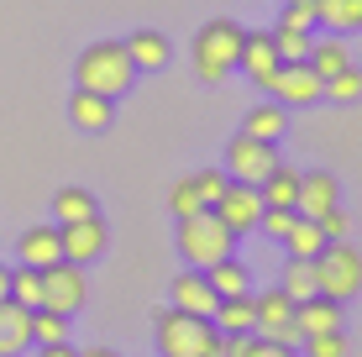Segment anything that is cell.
<instances>
[{
    "label": "cell",
    "instance_id": "6da1fadb",
    "mask_svg": "<svg viewBox=\"0 0 362 357\" xmlns=\"http://www.w3.org/2000/svg\"><path fill=\"white\" fill-rule=\"evenodd\" d=\"M136 79L132 69V53L127 42H90L79 58H74V84L90 95H105V100H116V95H127Z\"/></svg>",
    "mask_w": 362,
    "mask_h": 357
},
{
    "label": "cell",
    "instance_id": "7a4b0ae2",
    "mask_svg": "<svg viewBox=\"0 0 362 357\" xmlns=\"http://www.w3.org/2000/svg\"><path fill=\"white\" fill-rule=\"evenodd\" d=\"M153 336H158V352H163V357H221L216 321H205V315H184V310H173V305L158 315Z\"/></svg>",
    "mask_w": 362,
    "mask_h": 357
},
{
    "label": "cell",
    "instance_id": "3957f363",
    "mask_svg": "<svg viewBox=\"0 0 362 357\" xmlns=\"http://www.w3.org/2000/svg\"><path fill=\"white\" fill-rule=\"evenodd\" d=\"M242 32L247 27H236L231 16H216V21H205V27L194 32V42H189V58H194V74L205 84H221L226 74L236 69V53H242Z\"/></svg>",
    "mask_w": 362,
    "mask_h": 357
},
{
    "label": "cell",
    "instance_id": "277c9868",
    "mask_svg": "<svg viewBox=\"0 0 362 357\" xmlns=\"http://www.w3.org/2000/svg\"><path fill=\"white\" fill-rule=\"evenodd\" d=\"M231 247H236V237L216 221V211H194L179 221V257L189 268H199V274L210 263H221V257H231Z\"/></svg>",
    "mask_w": 362,
    "mask_h": 357
},
{
    "label": "cell",
    "instance_id": "5b68a950",
    "mask_svg": "<svg viewBox=\"0 0 362 357\" xmlns=\"http://www.w3.org/2000/svg\"><path fill=\"white\" fill-rule=\"evenodd\" d=\"M315 294H326V300L346 305L362 294V252L352 242H326L315 257Z\"/></svg>",
    "mask_w": 362,
    "mask_h": 357
},
{
    "label": "cell",
    "instance_id": "8992f818",
    "mask_svg": "<svg viewBox=\"0 0 362 357\" xmlns=\"http://www.w3.org/2000/svg\"><path fill=\"white\" fill-rule=\"evenodd\" d=\"M84 300H90V279H84V268H74V263H53V268H42V305H37V310L74 315Z\"/></svg>",
    "mask_w": 362,
    "mask_h": 357
},
{
    "label": "cell",
    "instance_id": "52a82bcc",
    "mask_svg": "<svg viewBox=\"0 0 362 357\" xmlns=\"http://www.w3.org/2000/svg\"><path fill=\"white\" fill-rule=\"evenodd\" d=\"M273 168H279L273 142H257V137H231L226 142V179L231 184H263Z\"/></svg>",
    "mask_w": 362,
    "mask_h": 357
},
{
    "label": "cell",
    "instance_id": "ba28073f",
    "mask_svg": "<svg viewBox=\"0 0 362 357\" xmlns=\"http://www.w3.org/2000/svg\"><path fill=\"white\" fill-rule=\"evenodd\" d=\"M252 321H257V336H268V341H284V347L305 341L299 326H294V300L284 289H263L257 294L252 300Z\"/></svg>",
    "mask_w": 362,
    "mask_h": 357
},
{
    "label": "cell",
    "instance_id": "9c48e42d",
    "mask_svg": "<svg viewBox=\"0 0 362 357\" xmlns=\"http://www.w3.org/2000/svg\"><path fill=\"white\" fill-rule=\"evenodd\" d=\"M210 211H216V221L231 237H242V231H252L257 221H263V194H257V184H226V194H221Z\"/></svg>",
    "mask_w": 362,
    "mask_h": 357
},
{
    "label": "cell",
    "instance_id": "30bf717a",
    "mask_svg": "<svg viewBox=\"0 0 362 357\" xmlns=\"http://www.w3.org/2000/svg\"><path fill=\"white\" fill-rule=\"evenodd\" d=\"M105 242H110V231H105V221H100V216H84V221H69V226H58L64 263H74V268L95 263V257L105 252Z\"/></svg>",
    "mask_w": 362,
    "mask_h": 357
},
{
    "label": "cell",
    "instance_id": "8fae6325",
    "mask_svg": "<svg viewBox=\"0 0 362 357\" xmlns=\"http://www.w3.org/2000/svg\"><path fill=\"white\" fill-rule=\"evenodd\" d=\"M320 90H326V84H320V74L310 64H279V74H273V84H268V95L284 110H289V105H315Z\"/></svg>",
    "mask_w": 362,
    "mask_h": 357
},
{
    "label": "cell",
    "instance_id": "7c38bea8",
    "mask_svg": "<svg viewBox=\"0 0 362 357\" xmlns=\"http://www.w3.org/2000/svg\"><path fill=\"white\" fill-rule=\"evenodd\" d=\"M236 69H242L247 79L257 84V90H268L273 74H279V47H273V32H242V53H236Z\"/></svg>",
    "mask_w": 362,
    "mask_h": 357
},
{
    "label": "cell",
    "instance_id": "4fadbf2b",
    "mask_svg": "<svg viewBox=\"0 0 362 357\" xmlns=\"http://www.w3.org/2000/svg\"><path fill=\"white\" fill-rule=\"evenodd\" d=\"M341 205V184H336V174H326V168H315V174H299V216L320 221L326 211H336Z\"/></svg>",
    "mask_w": 362,
    "mask_h": 357
},
{
    "label": "cell",
    "instance_id": "5bb4252c",
    "mask_svg": "<svg viewBox=\"0 0 362 357\" xmlns=\"http://www.w3.org/2000/svg\"><path fill=\"white\" fill-rule=\"evenodd\" d=\"M216 289H210V279L199 274V268H184L179 279H173V310H184V315H216Z\"/></svg>",
    "mask_w": 362,
    "mask_h": 357
},
{
    "label": "cell",
    "instance_id": "9a60e30c",
    "mask_svg": "<svg viewBox=\"0 0 362 357\" xmlns=\"http://www.w3.org/2000/svg\"><path fill=\"white\" fill-rule=\"evenodd\" d=\"M16 257L27 268H53L64 263V247H58V226H27L16 242Z\"/></svg>",
    "mask_w": 362,
    "mask_h": 357
},
{
    "label": "cell",
    "instance_id": "2e32d148",
    "mask_svg": "<svg viewBox=\"0 0 362 357\" xmlns=\"http://www.w3.org/2000/svg\"><path fill=\"white\" fill-rule=\"evenodd\" d=\"M32 347V310L16 300H0V357H16Z\"/></svg>",
    "mask_w": 362,
    "mask_h": 357
},
{
    "label": "cell",
    "instance_id": "e0dca14e",
    "mask_svg": "<svg viewBox=\"0 0 362 357\" xmlns=\"http://www.w3.org/2000/svg\"><path fill=\"white\" fill-rule=\"evenodd\" d=\"M341 310H346V305H336V300H326V294H315V300H299V305H294V326H299V336L341 331Z\"/></svg>",
    "mask_w": 362,
    "mask_h": 357
},
{
    "label": "cell",
    "instance_id": "ac0fdd59",
    "mask_svg": "<svg viewBox=\"0 0 362 357\" xmlns=\"http://www.w3.org/2000/svg\"><path fill=\"white\" fill-rule=\"evenodd\" d=\"M69 121H74L79 131H105L110 121H116V100L90 95V90H74V95H69Z\"/></svg>",
    "mask_w": 362,
    "mask_h": 357
},
{
    "label": "cell",
    "instance_id": "d6986e66",
    "mask_svg": "<svg viewBox=\"0 0 362 357\" xmlns=\"http://www.w3.org/2000/svg\"><path fill=\"white\" fill-rule=\"evenodd\" d=\"M305 64L320 74V84L331 79V74H341V69H352V53H346V37H310V53H305Z\"/></svg>",
    "mask_w": 362,
    "mask_h": 357
},
{
    "label": "cell",
    "instance_id": "ffe728a7",
    "mask_svg": "<svg viewBox=\"0 0 362 357\" xmlns=\"http://www.w3.org/2000/svg\"><path fill=\"white\" fill-rule=\"evenodd\" d=\"M284 127H289V110H284L279 100H263V105H252V110H247V121H242V137L279 142V137H284Z\"/></svg>",
    "mask_w": 362,
    "mask_h": 357
},
{
    "label": "cell",
    "instance_id": "44dd1931",
    "mask_svg": "<svg viewBox=\"0 0 362 357\" xmlns=\"http://www.w3.org/2000/svg\"><path fill=\"white\" fill-rule=\"evenodd\" d=\"M257 194H263V205H273V211H294L299 205V168L279 163L263 184H257Z\"/></svg>",
    "mask_w": 362,
    "mask_h": 357
},
{
    "label": "cell",
    "instance_id": "7402d4cb",
    "mask_svg": "<svg viewBox=\"0 0 362 357\" xmlns=\"http://www.w3.org/2000/svg\"><path fill=\"white\" fill-rule=\"evenodd\" d=\"M210 321H216L221 336H247V331H257V321H252V294H231V300H221Z\"/></svg>",
    "mask_w": 362,
    "mask_h": 357
},
{
    "label": "cell",
    "instance_id": "603a6c76",
    "mask_svg": "<svg viewBox=\"0 0 362 357\" xmlns=\"http://www.w3.org/2000/svg\"><path fill=\"white\" fill-rule=\"evenodd\" d=\"M127 53H132V69L136 74H142V69H163L168 64V37L153 32V27H142V32L127 37Z\"/></svg>",
    "mask_w": 362,
    "mask_h": 357
},
{
    "label": "cell",
    "instance_id": "cb8c5ba5",
    "mask_svg": "<svg viewBox=\"0 0 362 357\" xmlns=\"http://www.w3.org/2000/svg\"><path fill=\"white\" fill-rule=\"evenodd\" d=\"M315 27H331L336 37L362 27V0H315Z\"/></svg>",
    "mask_w": 362,
    "mask_h": 357
},
{
    "label": "cell",
    "instance_id": "d4e9b609",
    "mask_svg": "<svg viewBox=\"0 0 362 357\" xmlns=\"http://www.w3.org/2000/svg\"><path fill=\"white\" fill-rule=\"evenodd\" d=\"M284 247H289V257H305V263H315L320 247H326V231H320L310 216H299L294 226H289V237H284Z\"/></svg>",
    "mask_w": 362,
    "mask_h": 357
},
{
    "label": "cell",
    "instance_id": "484cf974",
    "mask_svg": "<svg viewBox=\"0 0 362 357\" xmlns=\"http://www.w3.org/2000/svg\"><path fill=\"white\" fill-rule=\"evenodd\" d=\"M84 216H100V205H95V194L90 189H58L53 194V221L58 226H69V221H84Z\"/></svg>",
    "mask_w": 362,
    "mask_h": 357
},
{
    "label": "cell",
    "instance_id": "4316f807",
    "mask_svg": "<svg viewBox=\"0 0 362 357\" xmlns=\"http://www.w3.org/2000/svg\"><path fill=\"white\" fill-rule=\"evenodd\" d=\"M210 289H216V300H231V294H247V268L236 263V257H221V263L205 268Z\"/></svg>",
    "mask_w": 362,
    "mask_h": 357
},
{
    "label": "cell",
    "instance_id": "83f0119b",
    "mask_svg": "<svg viewBox=\"0 0 362 357\" xmlns=\"http://www.w3.org/2000/svg\"><path fill=\"white\" fill-rule=\"evenodd\" d=\"M279 289L289 294V300H315V263H305V257H289L284 263V279H279Z\"/></svg>",
    "mask_w": 362,
    "mask_h": 357
},
{
    "label": "cell",
    "instance_id": "f1b7e54d",
    "mask_svg": "<svg viewBox=\"0 0 362 357\" xmlns=\"http://www.w3.org/2000/svg\"><path fill=\"white\" fill-rule=\"evenodd\" d=\"M11 300L37 310V305H42V268H27V263L11 268Z\"/></svg>",
    "mask_w": 362,
    "mask_h": 357
},
{
    "label": "cell",
    "instance_id": "f546056e",
    "mask_svg": "<svg viewBox=\"0 0 362 357\" xmlns=\"http://www.w3.org/2000/svg\"><path fill=\"white\" fill-rule=\"evenodd\" d=\"M320 100H336V105H352V100H362V69L352 64V69H341V74H331V79H326V90H320Z\"/></svg>",
    "mask_w": 362,
    "mask_h": 357
},
{
    "label": "cell",
    "instance_id": "4dcf8cb0",
    "mask_svg": "<svg viewBox=\"0 0 362 357\" xmlns=\"http://www.w3.org/2000/svg\"><path fill=\"white\" fill-rule=\"evenodd\" d=\"M53 341H69V315L32 310V347H53Z\"/></svg>",
    "mask_w": 362,
    "mask_h": 357
},
{
    "label": "cell",
    "instance_id": "1f68e13d",
    "mask_svg": "<svg viewBox=\"0 0 362 357\" xmlns=\"http://www.w3.org/2000/svg\"><path fill=\"white\" fill-rule=\"evenodd\" d=\"M273 47H279V64H305V53H310V32L279 27V32H273Z\"/></svg>",
    "mask_w": 362,
    "mask_h": 357
},
{
    "label": "cell",
    "instance_id": "d6a6232c",
    "mask_svg": "<svg viewBox=\"0 0 362 357\" xmlns=\"http://www.w3.org/2000/svg\"><path fill=\"white\" fill-rule=\"evenodd\" d=\"M189 179H194V194H199V205H205V211L226 194V184H231L226 168H199V174H189Z\"/></svg>",
    "mask_w": 362,
    "mask_h": 357
},
{
    "label": "cell",
    "instance_id": "836d02e7",
    "mask_svg": "<svg viewBox=\"0 0 362 357\" xmlns=\"http://www.w3.org/2000/svg\"><path fill=\"white\" fill-rule=\"evenodd\" d=\"M168 211H173V221L205 211V205H199V194H194V179H173V189H168Z\"/></svg>",
    "mask_w": 362,
    "mask_h": 357
},
{
    "label": "cell",
    "instance_id": "e575fe53",
    "mask_svg": "<svg viewBox=\"0 0 362 357\" xmlns=\"http://www.w3.org/2000/svg\"><path fill=\"white\" fill-rule=\"evenodd\" d=\"M305 357H346V331H320V336H305Z\"/></svg>",
    "mask_w": 362,
    "mask_h": 357
},
{
    "label": "cell",
    "instance_id": "d590c367",
    "mask_svg": "<svg viewBox=\"0 0 362 357\" xmlns=\"http://www.w3.org/2000/svg\"><path fill=\"white\" fill-rule=\"evenodd\" d=\"M279 27H294V32H315V0H289L279 16Z\"/></svg>",
    "mask_w": 362,
    "mask_h": 357
},
{
    "label": "cell",
    "instance_id": "8d00e7d4",
    "mask_svg": "<svg viewBox=\"0 0 362 357\" xmlns=\"http://www.w3.org/2000/svg\"><path fill=\"white\" fill-rule=\"evenodd\" d=\"M299 221V211H273V205H263V221H257V226H263V237H273V242H284L289 237V226Z\"/></svg>",
    "mask_w": 362,
    "mask_h": 357
},
{
    "label": "cell",
    "instance_id": "74e56055",
    "mask_svg": "<svg viewBox=\"0 0 362 357\" xmlns=\"http://www.w3.org/2000/svg\"><path fill=\"white\" fill-rule=\"evenodd\" d=\"M315 226L326 231V242H346V231H352V216H346L341 205H336V211H326V216L315 221Z\"/></svg>",
    "mask_w": 362,
    "mask_h": 357
},
{
    "label": "cell",
    "instance_id": "f35d334b",
    "mask_svg": "<svg viewBox=\"0 0 362 357\" xmlns=\"http://www.w3.org/2000/svg\"><path fill=\"white\" fill-rule=\"evenodd\" d=\"M247 357H294V347H284V341H268L252 331V347H247Z\"/></svg>",
    "mask_w": 362,
    "mask_h": 357
},
{
    "label": "cell",
    "instance_id": "ab89813d",
    "mask_svg": "<svg viewBox=\"0 0 362 357\" xmlns=\"http://www.w3.org/2000/svg\"><path fill=\"white\" fill-rule=\"evenodd\" d=\"M37 357H79V347H69V341H53V347H37Z\"/></svg>",
    "mask_w": 362,
    "mask_h": 357
},
{
    "label": "cell",
    "instance_id": "60d3db41",
    "mask_svg": "<svg viewBox=\"0 0 362 357\" xmlns=\"http://www.w3.org/2000/svg\"><path fill=\"white\" fill-rule=\"evenodd\" d=\"M0 300H11V268L0 263Z\"/></svg>",
    "mask_w": 362,
    "mask_h": 357
},
{
    "label": "cell",
    "instance_id": "b9f144b4",
    "mask_svg": "<svg viewBox=\"0 0 362 357\" xmlns=\"http://www.w3.org/2000/svg\"><path fill=\"white\" fill-rule=\"evenodd\" d=\"M79 357H116L110 347H90V352H79Z\"/></svg>",
    "mask_w": 362,
    "mask_h": 357
}]
</instances>
